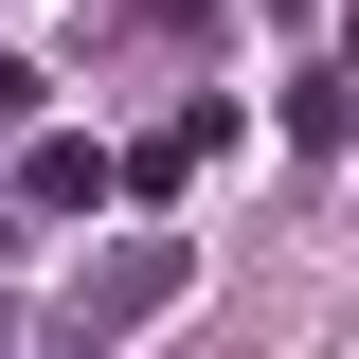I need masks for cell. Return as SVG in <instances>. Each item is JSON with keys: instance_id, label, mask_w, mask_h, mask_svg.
Here are the masks:
<instances>
[{"instance_id": "8992f818", "label": "cell", "mask_w": 359, "mask_h": 359, "mask_svg": "<svg viewBox=\"0 0 359 359\" xmlns=\"http://www.w3.org/2000/svg\"><path fill=\"white\" fill-rule=\"evenodd\" d=\"M252 18H323V0H252Z\"/></svg>"}, {"instance_id": "277c9868", "label": "cell", "mask_w": 359, "mask_h": 359, "mask_svg": "<svg viewBox=\"0 0 359 359\" xmlns=\"http://www.w3.org/2000/svg\"><path fill=\"white\" fill-rule=\"evenodd\" d=\"M287 144L341 162V144H359V72H287Z\"/></svg>"}, {"instance_id": "6da1fadb", "label": "cell", "mask_w": 359, "mask_h": 359, "mask_svg": "<svg viewBox=\"0 0 359 359\" xmlns=\"http://www.w3.org/2000/svg\"><path fill=\"white\" fill-rule=\"evenodd\" d=\"M180 287H198V252H180V233H126V252L90 269V306H72V359H108V341H126V323H162Z\"/></svg>"}, {"instance_id": "3957f363", "label": "cell", "mask_w": 359, "mask_h": 359, "mask_svg": "<svg viewBox=\"0 0 359 359\" xmlns=\"http://www.w3.org/2000/svg\"><path fill=\"white\" fill-rule=\"evenodd\" d=\"M216 144H233V108H216V90H198L180 126H144V144H126V198H180V180L216 162Z\"/></svg>"}, {"instance_id": "7a4b0ae2", "label": "cell", "mask_w": 359, "mask_h": 359, "mask_svg": "<svg viewBox=\"0 0 359 359\" xmlns=\"http://www.w3.org/2000/svg\"><path fill=\"white\" fill-rule=\"evenodd\" d=\"M108 198H126V162H108V144H72V126L18 144V216H108Z\"/></svg>"}, {"instance_id": "5b68a950", "label": "cell", "mask_w": 359, "mask_h": 359, "mask_svg": "<svg viewBox=\"0 0 359 359\" xmlns=\"http://www.w3.org/2000/svg\"><path fill=\"white\" fill-rule=\"evenodd\" d=\"M0 108H36V72H18V54H0Z\"/></svg>"}, {"instance_id": "52a82bcc", "label": "cell", "mask_w": 359, "mask_h": 359, "mask_svg": "<svg viewBox=\"0 0 359 359\" xmlns=\"http://www.w3.org/2000/svg\"><path fill=\"white\" fill-rule=\"evenodd\" d=\"M341 36H359V0H341Z\"/></svg>"}, {"instance_id": "ba28073f", "label": "cell", "mask_w": 359, "mask_h": 359, "mask_svg": "<svg viewBox=\"0 0 359 359\" xmlns=\"http://www.w3.org/2000/svg\"><path fill=\"white\" fill-rule=\"evenodd\" d=\"M0 323H18V306H0Z\"/></svg>"}]
</instances>
